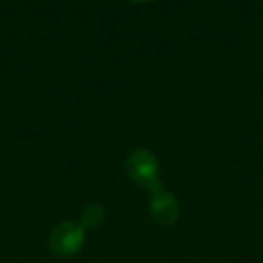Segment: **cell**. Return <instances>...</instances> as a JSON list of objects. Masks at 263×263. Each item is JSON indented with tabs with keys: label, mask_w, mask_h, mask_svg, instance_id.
Here are the masks:
<instances>
[{
	"label": "cell",
	"mask_w": 263,
	"mask_h": 263,
	"mask_svg": "<svg viewBox=\"0 0 263 263\" xmlns=\"http://www.w3.org/2000/svg\"><path fill=\"white\" fill-rule=\"evenodd\" d=\"M150 211L157 223H161V226H172L177 220V216H179V205H177V200L168 191L159 187V190L152 191Z\"/></svg>",
	"instance_id": "3957f363"
},
{
	"label": "cell",
	"mask_w": 263,
	"mask_h": 263,
	"mask_svg": "<svg viewBox=\"0 0 263 263\" xmlns=\"http://www.w3.org/2000/svg\"><path fill=\"white\" fill-rule=\"evenodd\" d=\"M128 168H130L132 179L136 180L139 186H144L152 191L161 187L157 182V161L150 152H134L130 155V161H128Z\"/></svg>",
	"instance_id": "7a4b0ae2"
},
{
	"label": "cell",
	"mask_w": 263,
	"mask_h": 263,
	"mask_svg": "<svg viewBox=\"0 0 263 263\" xmlns=\"http://www.w3.org/2000/svg\"><path fill=\"white\" fill-rule=\"evenodd\" d=\"M132 2H150V0H132Z\"/></svg>",
	"instance_id": "5b68a950"
},
{
	"label": "cell",
	"mask_w": 263,
	"mask_h": 263,
	"mask_svg": "<svg viewBox=\"0 0 263 263\" xmlns=\"http://www.w3.org/2000/svg\"><path fill=\"white\" fill-rule=\"evenodd\" d=\"M85 243V227L81 223L62 222L52 229L49 236V247L60 258H70L78 254Z\"/></svg>",
	"instance_id": "6da1fadb"
},
{
	"label": "cell",
	"mask_w": 263,
	"mask_h": 263,
	"mask_svg": "<svg viewBox=\"0 0 263 263\" xmlns=\"http://www.w3.org/2000/svg\"><path fill=\"white\" fill-rule=\"evenodd\" d=\"M103 216H105V213H103V209L99 208V205H88V208H85L83 211V218H81V226L85 227V229H92V227H98L99 223L103 222Z\"/></svg>",
	"instance_id": "277c9868"
}]
</instances>
